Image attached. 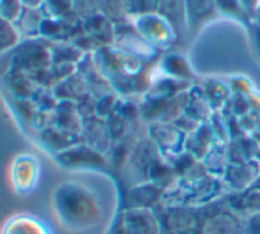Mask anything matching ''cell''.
Listing matches in <instances>:
<instances>
[{"instance_id":"d6986e66","label":"cell","mask_w":260,"mask_h":234,"mask_svg":"<svg viewBox=\"0 0 260 234\" xmlns=\"http://www.w3.org/2000/svg\"><path fill=\"white\" fill-rule=\"evenodd\" d=\"M251 38H253V43H255V46H257V52L260 55V25L251 27Z\"/></svg>"},{"instance_id":"7a4b0ae2","label":"cell","mask_w":260,"mask_h":234,"mask_svg":"<svg viewBox=\"0 0 260 234\" xmlns=\"http://www.w3.org/2000/svg\"><path fill=\"white\" fill-rule=\"evenodd\" d=\"M58 163H62L64 167H69V169H80V167H103L105 160L101 156L100 151H96L90 145L80 144L73 145V148L66 149V151L58 153L57 155Z\"/></svg>"},{"instance_id":"ac0fdd59","label":"cell","mask_w":260,"mask_h":234,"mask_svg":"<svg viewBox=\"0 0 260 234\" xmlns=\"http://www.w3.org/2000/svg\"><path fill=\"white\" fill-rule=\"evenodd\" d=\"M20 2L23 4V7H27V9H41L45 0H20Z\"/></svg>"},{"instance_id":"5b68a950","label":"cell","mask_w":260,"mask_h":234,"mask_svg":"<svg viewBox=\"0 0 260 234\" xmlns=\"http://www.w3.org/2000/svg\"><path fill=\"white\" fill-rule=\"evenodd\" d=\"M82 142L90 148H94L96 151H105L106 148L110 145V131H108V126L101 117L94 115V117H89V119H83L82 123Z\"/></svg>"},{"instance_id":"30bf717a","label":"cell","mask_w":260,"mask_h":234,"mask_svg":"<svg viewBox=\"0 0 260 234\" xmlns=\"http://www.w3.org/2000/svg\"><path fill=\"white\" fill-rule=\"evenodd\" d=\"M45 18H46V14H45V11H43V7L41 9H27V7H25L21 16L18 18L14 25H16L21 38L34 39V38H39V34H41V25H43V21H45Z\"/></svg>"},{"instance_id":"2e32d148","label":"cell","mask_w":260,"mask_h":234,"mask_svg":"<svg viewBox=\"0 0 260 234\" xmlns=\"http://www.w3.org/2000/svg\"><path fill=\"white\" fill-rule=\"evenodd\" d=\"M216 6L221 14H229L237 20H243V16L248 18V9L244 7L243 0H216Z\"/></svg>"},{"instance_id":"8992f818","label":"cell","mask_w":260,"mask_h":234,"mask_svg":"<svg viewBox=\"0 0 260 234\" xmlns=\"http://www.w3.org/2000/svg\"><path fill=\"white\" fill-rule=\"evenodd\" d=\"M157 14L167 20L172 27L175 38H181L188 32V18H186V0H159Z\"/></svg>"},{"instance_id":"7c38bea8","label":"cell","mask_w":260,"mask_h":234,"mask_svg":"<svg viewBox=\"0 0 260 234\" xmlns=\"http://www.w3.org/2000/svg\"><path fill=\"white\" fill-rule=\"evenodd\" d=\"M43 11L48 18L55 20H66L71 23H80L82 18L75 9V0H45Z\"/></svg>"},{"instance_id":"52a82bcc","label":"cell","mask_w":260,"mask_h":234,"mask_svg":"<svg viewBox=\"0 0 260 234\" xmlns=\"http://www.w3.org/2000/svg\"><path fill=\"white\" fill-rule=\"evenodd\" d=\"M39 138L45 144V148L53 151L55 155L82 142V135L80 133H73V131L62 130V128L57 126H48L46 130L39 131Z\"/></svg>"},{"instance_id":"8fae6325","label":"cell","mask_w":260,"mask_h":234,"mask_svg":"<svg viewBox=\"0 0 260 234\" xmlns=\"http://www.w3.org/2000/svg\"><path fill=\"white\" fill-rule=\"evenodd\" d=\"M52 91L58 101H78L87 93V85L83 76L78 71H75L71 76L62 80L57 87H53Z\"/></svg>"},{"instance_id":"3957f363","label":"cell","mask_w":260,"mask_h":234,"mask_svg":"<svg viewBox=\"0 0 260 234\" xmlns=\"http://www.w3.org/2000/svg\"><path fill=\"white\" fill-rule=\"evenodd\" d=\"M135 28H137L138 34L147 43L168 41V39L175 38L174 31H172V27L167 23V20H165L163 16H159L157 13L135 18Z\"/></svg>"},{"instance_id":"5bb4252c","label":"cell","mask_w":260,"mask_h":234,"mask_svg":"<svg viewBox=\"0 0 260 234\" xmlns=\"http://www.w3.org/2000/svg\"><path fill=\"white\" fill-rule=\"evenodd\" d=\"M21 34L18 32L16 25L0 18V53L14 50L21 43Z\"/></svg>"},{"instance_id":"9a60e30c","label":"cell","mask_w":260,"mask_h":234,"mask_svg":"<svg viewBox=\"0 0 260 234\" xmlns=\"http://www.w3.org/2000/svg\"><path fill=\"white\" fill-rule=\"evenodd\" d=\"M157 6H159V0H124V9L127 16L133 18L154 14L157 13Z\"/></svg>"},{"instance_id":"6da1fadb","label":"cell","mask_w":260,"mask_h":234,"mask_svg":"<svg viewBox=\"0 0 260 234\" xmlns=\"http://www.w3.org/2000/svg\"><path fill=\"white\" fill-rule=\"evenodd\" d=\"M50 66H52V43L46 39H25L11 53V71L34 75Z\"/></svg>"},{"instance_id":"ba28073f","label":"cell","mask_w":260,"mask_h":234,"mask_svg":"<svg viewBox=\"0 0 260 234\" xmlns=\"http://www.w3.org/2000/svg\"><path fill=\"white\" fill-rule=\"evenodd\" d=\"M82 117H80L76 101H58V105L52 112V126L62 130L80 133L82 131Z\"/></svg>"},{"instance_id":"9c48e42d","label":"cell","mask_w":260,"mask_h":234,"mask_svg":"<svg viewBox=\"0 0 260 234\" xmlns=\"http://www.w3.org/2000/svg\"><path fill=\"white\" fill-rule=\"evenodd\" d=\"M4 82H6L7 89L14 94V98H23V100H32L36 91L39 89V85L32 80V76L21 71H11L9 69Z\"/></svg>"},{"instance_id":"4fadbf2b","label":"cell","mask_w":260,"mask_h":234,"mask_svg":"<svg viewBox=\"0 0 260 234\" xmlns=\"http://www.w3.org/2000/svg\"><path fill=\"white\" fill-rule=\"evenodd\" d=\"M85 53L73 45L71 41H57L52 43V64H73L76 66L83 58Z\"/></svg>"},{"instance_id":"277c9868","label":"cell","mask_w":260,"mask_h":234,"mask_svg":"<svg viewBox=\"0 0 260 234\" xmlns=\"http://www.w3.org/2000/svg\"><path fill=\"white\" fill-rule=\"evenodd\" d=\"M216 0H186V18H188V31L197 34L209 21L219 16Z\"/></svg>"},{"instance_id":"e0dca14e","label":"cell","mask_w":260,"mask_h":234,"mask_svg":"<svg viewBox=\"0 0 260 234\" xmlns=\"http://www.w3.org/2000/svg\"><path fill=\"white\" fill-rule=\"evenodd\" d=\"M23 9L25 7L20 0H0V18L11 21V23H16Z\"/></svg>"}]
</instances>
